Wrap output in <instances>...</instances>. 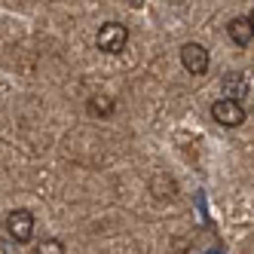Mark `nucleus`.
Masks as SVG:
<instances>
[{
    "mask_svg": "<svg viewBox=\"0 0 254 254\" xmlns=\"http://www.w3.org/2000/svg\"><path fill=\"white\" fill-rule=\"evenodd\" d=\"M126 43H129V28H126L123 22H107V25L98 28L95 46H98L101 52H107V56H117V52H123Z\"/></svg>",
    "mask_w": 254,
    "mask_h": 254,
    "instance_id": "obj_1",
    "label": "nucleus"
},
{
    "mask_svg": "<svg viewBox=\"0 0 254 254\" xmlns=\"http://www.w3.org/2000/svg\"><path fill=\"white\" fill-rule=\"evenodd\" d=\"M211 120L217 126H227V129H236V126L245 123V104L236 98H221L211 104Z\"/></svg>",
    "mask_w": 254,
    "mask_h": 254,
    "instance_id": "obj_2",
    "label": "nucleus"
},
{
    "mask_svg": "<svg viewBox=\"0 0 254 254\" xmlns=\"http://www.w3.org/2000/svg\"><path fill=\"white\" fill-rule=\"evenodd\" d=\"M34 214L28 211V208H12L9 214H6V233L12 236L15 242H31V236H34Z\"/></svg>",
    "mask_w": 254,
    "mask_h": 254,
    "instance_id": "obj_3",
    "label": "nucleus"
},
{
    "mask_svg": "<svg viewBox=\"0 0 254 254\" xmlns=\"http://www.w3.org/2000/svg\"><path fill=\"white\" fill-rule=\"evenodd\" d=\"M208 49L202 46V43H184L181 46V64H184V70L187 74H205L208 70Z\"/></svg>",
    "mask_w": 254,
    "mask_h": 254,
    "instance_id": "obj_4",
    "label": "nucleus"
},
{
    "mask_svg": "<svg viewBox=\"0 0 254 254\" xmlns=\"http://www.w3.org/2000/svg\"><path fill=\"white\" fill-rule=\"evenodd\" d=\"M221 89H224V98H236V101L248 98V80L242 74H236V70H230V74L221 80Z\"/></svg>",
    "mask_w": 254,
    "mask_h": 254,
    "instance_id": "obj_5",
    "label": "nucleus"
},
{
    "mask_svg": "<svg viewBox=\"0 0 254 254\" xmlns=\"http://www.w3.org/2000/svg\"><path fill=\"white\" fill-rule=\"evenodd\" d=\"M227 34H230V40L236 43V46H248L251 40H254V31H251V22L248 19H242V15H239V19H233L230 25H227Z\"/></svg>",
    "mask_w": 254,
    "mask_h": 254,
    "instance_id": "obj_6",
    "label": "nucleus"
},
{
    "mask_svg": "<svg viewBox=\"0 0 254 254\" xmlns=\"http://www.w3.org/2000/svg\"><path fill=\"white\" fill-rule=\"evenodd\" d=\"M86 111L92 114V117H111L117 111V101L111 95H92V98L86 101Z\"/></svg>",
    "mask_w": 254,
    "mask_h": 254,
    "instance_id": "obj_7",
    "label": "nucleus"
},
{
    "mask_svg": "<svg viewBox=\"0 0 254 254\" xmlns=\"http://www.w3.org/2000/svg\"><path fill=\"white\" fill-rule=\"evenodd\" d=\"M34 254H64V245L62 239H40L34 245Z\"/></svg>",
    "mask_w": 254,
    "mask_h": 254,
    "instance_id": "obj_8",
    "label": "nucleus"
},
{
    "mask_svg": "<svg viewBox=\"0 0 254 254\" xmlns=\"http://www.w3.org/2000/svg\"><path fill=\"white\" fill-rule=\"evenodd\" d=\"M248 22H251V31H254V9H251V15H248Z\"/></svg>",
    "mask_w": 254,
    "mask_h": 254,
    "instance_id": "obj_9",
    "label": "nucleus"
}]
</instances>
